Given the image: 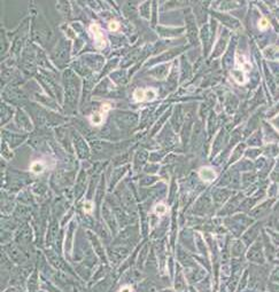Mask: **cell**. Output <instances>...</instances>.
<instances>
[{
	"label": "cell",
	"instance_id": "1",
	"mask_svg": "<svg viewBox=\"0 0 279 292\" xmlns=\"http://www.w3.org/2000/svg\"><path fill=\"white\" fill-rule=\"evenodd\" d=\"M90 31H91V33L93 34V38H94L95 46H97L99 49L105 48L107 41H106L105 37H104V34H102L101 30H100L99 25H97V24H92V25H91V28H90Z\"/></svg>",
	"mask_w": 279,
	"mask_h": 292
},
{
	"label": "cell",
	"instance_id": "11",
	"mask_svg": "<svg viewBox=\"0 0 279 292\" xmlns=\"http://www.w3.org/2000/svg\"><path fill=\"white\" fill-rule=\"evenodd\" d=\"M120 292H131V287L130 286H123L120 290Z\"/></svg>",
	"mask_w": 279,
	"mask_h": 292
},
{
	"label": "cell",
	"instance_id": "6",
	"mask_svg": "<svg viewBox=\"0 0 279 292\" xmlns=\"http://www.w3.org/2000/svg\"><path fill=\"white\" fill-rule=\"evenodd\" d=\"M155 212H156L157 214H160V215L165 214V213H167V206L163 205V204H157V205L155 206Z\"/></svg>",
	"mask_w": 279,
	"mask_h": 292
},
{
	"label": "cell",
	"instance_id": "5",
	"mask_svg": "<svg viewBox=\"0 0 279 292\" xmlns=\"http://www.w3.org/2000/svg\"><path fill=\"white\" fill-rule=\"evenodd\" d=\"M133 97L136 99V101H138V102L144 101V100H146V92L144 89H140L139 88V89H137L134 92Z\"/></svg>",
	"mask_w": 279,
	"mask_h": 292
},
{
	"label": "cell",
	"instance_id": "7",
	"mask_svg": "<svg viewBox=\"0 0 279 292\" xmlns=\"http://www.w3.org/2000/svg\"><path fill=\"white\" fill-rule=\"evenodd\" d=\"M269 27V22H268V20L267 18H261L260 20V22H258V28L261 29V30H265V29Z\"/></svg>",
	"mask_w": 279,
	"mask_h": 292
},
{
	"label": "cell",
	"instance_id": "4",
	"mask_svg": "<svg viewBox=\"0 0 279 292\" xmlns=\"http://www.w3.org/2000/svg\"><path fill=\"white\" fill-rule=\"evenodd\" d=\"M31 171L34 172V173H36V174H39V173H41L43 172V170H44V165H43V163H40V162H35V163H32L31 164Z\"/></svg>",
	"mask_w": 279,
	"mask_h": 292
},
{
	"label": "cell",
	"instance_id": "9",
	"mask_svg": "<svg viewBox=\"0 0 279 292\" xmlns=\"http://www.w3.org/2000/svg\"><path fill=\"white\" fill-rule=\"evenodd\" d=\"M155 97V92L154 89H148L146 92V100H153Z\"/></svg>",
	"mask_w": 279,
	"mask_h": 292
},
{
	"label": "cell",
	"instance_id": "2",
	"mask_svg": "<svg viewBox=\"0 0 279 292\" xmlns=\"http://www.w3.org/2000/svg\"><path fill=\"white\" fill-rule=\"evenodd\" d=\"M109 108H111L109 104H104V105L101 107V110L95 111L94 114L91 115V116H90V121H91V124H93V125H100V124L102 123L104 118H105L106 112H108Z\"/></svg>",
	"mask_w": 279,
	"mask_h": 292
},
{
	"label": "cell",
	"instance_id": "10",
	"mask_svg": "<svg viewBox=\"0 0 279 292\" xmlns=\"http://www.w3.org/2000/svg\"><path fill=\"white\" fill-rule=\"evenodd\" d=\"M92 203L91 202H86L85 204H84V210H85V212H92Z\"/></svg>",
	"mask_w": 279,
	"mask_h": 292
},
{
	"label": "cell",
	"instance_id": "3",
	"mask_svg": "<svg viewBox=\"0 0 279 292\" xmlns=\"http://www.w3.org/2000/svg\"><path fill=\"white\" fill-rule=\"evenodd\" d=\"M199 175L201 177V180H204L206 182H210V181H214L216 179V173L213 168L210 167H202L200 171H199Z\"/></svg>",
	"mask_w": 279,
	"mask_h": 292
},
{
	"label": "cell",
	"instance_id": "8",
	"mask_svg": "<svg viewBox=\"0 0 279 292\" xmlns=\"http://www.w3.org/2000/svg\"><path fill=\"white\" fill-rule=\"evenodd\" d=\"M108 28L111 31H117L120 29V24L116 22V21H111L109 24H108Z\"/></svg>",
	"mask_w": 279,
	"mask_h": 292
}]
</instances>
